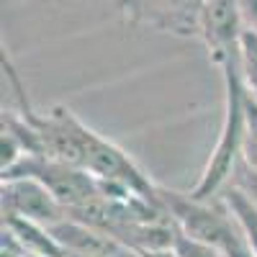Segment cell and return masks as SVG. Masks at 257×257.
<instances>
[{"mask_svg":"<svg viewBox=\"0 0 257 257\" xmlns=\"http://www.w3.org/2000/svg\"><path fill=\"white\" fill-rule=\"evenodd\" d=\"M211 62L221 70V77H224V116L219 126V139L211 149L203 173L198 183L188 190L193 198H201V201L216 198L224 193V188L229 185L234 175V167L242 160L244 142H247V93L249 88H247L239 47L219 54Z\"/></svg>","mask_w":257,"mask_h":257,"instance_id":"cell-1","label":"cell"},{"mask_svg":"<svg viewBox=\"0 0 257 257\" xmlns=\"http://www.w3.org/2000/svg\"><path fill=\"white\" fill-rule=\"evenodd\" d=\"M0 175L39 180L67 208V213H75L85 206H90L93 201H98L105 193V185L98 178H93L88 170L67 165V162H57L49 157H36V155H24L16 165L0 170Z\"/></svg>","mask_w":257,"mask_h":257,"instance_id":"cell-2","label":"cell"},{"mask_svg":"<svg viewBox=\"0 0 257 257\" xmlns=\"http://www.w3.org/2000/svg\"><path fill=\"white\" fill-rule=\"evenodd\" d=\"M206 0H121L126 21L175 36H198V16Z\"/></svg>","mask_w":257,"mask_h":257,"instance_id":"cell-3","label":"cell"},{"mask_svg":"<svg viewBox=\"0 0 257 257\" xmlns=\"http://www.w3.org/2000/svg\"><path fill=\"white\" fill-rule=\"evenodd\" d=\"M0 196H3V216H18L47 229L70 216L67 208L34 178H3Z\"/></svg>","mask_w":257,"mask_h":257,"instance_id":"cell-4","label":"cell"},{"mask_svg":"<svg viewBox=\"0 0 257 257\" xmlns=\"http://www.w3.org/2000/svg\"><path fill=\"white\" fill-rule=\"evenodd\" d=\"M244 31L239 0H206L198 16V39L206 44L211 59L237 49Z\"/></svg>","mask_w":257,"mask_h":257,"instance_id":"cell-5","label":"cell"},{"mask_svg":"<svg viewBox=\"0 0 257 257\" xmlns=\"http://www.w3.org/2000/svg\"><path fill=\"white\" fill-rule=\"evenodd\" d=\"M67 257H142L132 247L121 244L111 234L88 226L77 219H64L49 229Z\"/></svg>","mask_w":257,"mask_h":257,"instance_id":"cell-6","label":"cell"},{"mask_svg":"<svg viewBox=\"0 0 257 257\" xmlns=\"http://www.w3.org/2000/svg\"><path fill=\"white\" fill-rule=\"evenodd\" d=\"M229 185L242 190L244 196L252 201V206L257 208V170L254 167H249L244 160H239L237 167H234V175H231Z\"/></svg>","mask_w":257,"mask_h":257,"instance_id":"cell-7","label":"cell"},{"mask_svg":"<svg viewBox=\"0 0 257 257\" xmlns=\"http://www.w3.org/2000/svg\"><path fill=\"white\" fill-rule=\"evenodd\" d=\"M175 252H178V257H224L221 252H216L213 247L190 239V237H185V234H180V239L175 244Z\"/></svg>","mask_w":257,"mask_h":257,"instance_id":"cell-8","label":"cell"},{"mask_svg":"<svg viewBox=\"0 0 257 257\" xmlns=\"http://www.w3.org/2000/svg\"><path fill=\"white\" fill-rule=\"evenodd\" d=\"M242 160H244L249 167H254V170H257V142H252V139H247V142H244Z\"/></svg>","mask_w":257,"mask_h":257,"instance_id":"cell-9","label":"cell"},{"mask_svg":"<svg viewBox=\"0 0 257 257\" xmlns=\"http://www.w3.org/2000/svg\"><path fill=\"white\" fill-rule=\"evenodd\" d=\"M24 257H36V254H24Z\"/></svg>","mask_w":257,"mask_h":257,"instance_id":"cell-10","label":"cell"}]
</instances>
